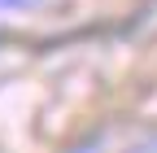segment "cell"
<instances>
[{"mask_svg": "<svg viewBox=\"0 0 157 153\" xmlns=\"http://www.w3.org/2000/svg\"><path fill=\"white\" fill-rule=\"evenodd\" d=\"M135 153H157V140H148V144H140Z\"/></svg>", "mask_w": 157, "mask_h": 153, "instance_id": "6da1fadb", "label": "cell"}, {"mask_svg": "<svg viewBox=\"0 0 157 153\" xmlns=\"http://www.w3.org/2000/svg\"><path fill=\"white\" fill-rule=\"evenodd\" d=\"M0 5H26V0H0Z\"/></svg>", "mask_w": 157, "mask_h": 153, "instance_id": "7a4b0ae2", "label": "cell"}]
</instances>
